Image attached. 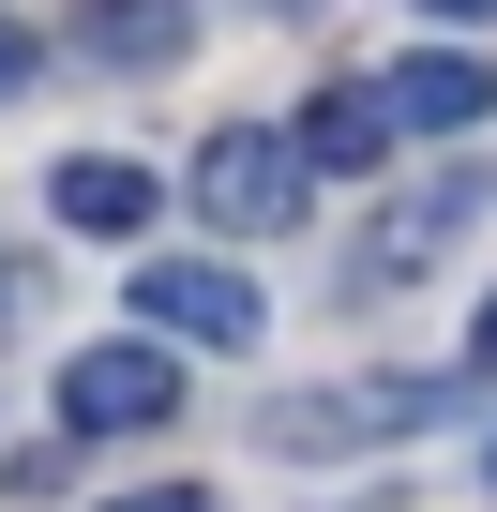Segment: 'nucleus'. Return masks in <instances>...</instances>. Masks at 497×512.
<instances>
[{
  "label": "nucleus",
  "instance_id": "obj_11",
  "mask_svg": "<svg viewBox=\"0 0 497 512\" xmlns=\"http://www.w3.org/2000/svg\"><path fill=\"white\" fill-rule=\"evenodd\" d=\"M467 377H497V287H482V317H467Z\"/></svg>",
  "mask_w": 497,
  "mask_h": 512
},
{
  "label": "nucleus",
  "instance_id": "obj_10",
  "mask_svg": "<svg viewBox=\"0 0 497 512\" xmlns=\"http://www.w3.org/2000/svg\"><path fill=\"white\" fill-rule=\"evenodd\" d=\"M106 512H226L211 482H136V497H106Z\"/></svg>",
  "mask_w": 497,
  "mask_h": 512
},
{
  "label": "nucleus",
  "instance_id": "obj_3",
  "mask_svg": "<svg viewBox=\"0 0 497 512\" xmlns=\"http://www.w3.org/2000/svg\"><path fill=\"white\" fill-rule=\"evenodd\" d=\"M482 211H497V166H482V151H452L437 181H407V196L362 226V272H377V287H422V272H437V256H452Z\"/></svg>",
  "mask_w": 497,
  "mask_h": 512
},
{
  "label": "nucleus",
  "instance_id": "obj_9",
  "mask_svg": "<svg viewBox=\"0 0 497 512\" xmlns=\"http://www.w3.org/2000/svg\"><path fill=\"white\" fill-rule=\"evenodd\" d=\"M151 196H166L151 166H121V151H91V166H61V196H46V211H61L76 241H136V226H151Z\"/></svg>",
  "mask_w": 497,
  "mask_h": 512
},
{
  "label": "nucleus",
  "instance_id": "obj_8",
  "mask_svg": "<svg viewBox=\"0 0 497 512\" xmlns=\"http://www.w3.org/2000/svg\"><path fill=\"white\" fill-rule=\"evenodd\" d=\"M76 46H91L106 76H166V61L196 46V0H76Z\"/></svg>",
  "mask_w": 497,
  "mask_h": 512
},
{
  "label": "nucleus",
  "instance_id": "obj_7",
  "mask_svg": "<svg viewBox=\"0 0 497 512\" xmlns=\"http://www.w3.org/2000/svg\"><path fill=\"white\" fill-rule=\"evenodd\" d=\"M302 166H332V181H377V166H407V136H392L377 76H347V91H317V106H302Z\"/></svg>",
  "mask_w": 497,
  "mask_h": 512
},
{
  "label": "nucleus",
  "instance_id": "obj_13",
  "mask_svg": "<svg viewBox=\"0 0 497 512\" xmlns=\"http://www.w3.org/2000/svg\"><path fill=\"white\" fill-rule=\"evenodd\" d=\"M422 16H497V0H422Z\"/></svg>",
  "mask_w": 497,
  "mask_h": 512
},
{
  "label": "nucleus",
  "instance_id": "obj_12",
  "mask_svg": "<svg viewBox=\"0 0 497 512\" xmlns=\"http://www.w3.org/2000/svg\"><path fill=\"white\" fill-rule=\"evenodd\" d=\"M31 61H46V46H31V31H0V91H31Z\"/></svg>",
  "mask_w": 497,
  "mask_h": 512
},
{
  "label": "nucleus",
  "instance_id": "obj_2",
  "mask_svg": "<svg viewBox=\"0 0 497 512\" xmlns=\"http://www.w3.org/2000/svg\"><path fill=\"white\" fill-rule=\"evenodd\" d=\"M181 181H196V211H211L226 241H272V226H302V181H317V166H302V136H272V121H226V136H196Z\"/></svg>",
  "mask_w": 497,
  "mask_h": 512
},
{
  "label": "nucleus",
  "instance_id": "obj_6",
  "mask_svg": "<svg viewBox=\"0 0 497 512\" xmlns=\"http://www.w3.org/2000/svg\"><path fill=\"white\" fill-rule=\"evenodd\" d=\"M377 106H392V136H467V121L497 106V76H482L467 46H422V61L377 76Z\"/></svg>",
  "mask_w": 497,
  "mask_h": 512
},
{
  "label": "nucleus",
  "instance_id": "obj_1",
  "mask_svg": "<svg viewBox=\"0 0 497 512\" xmlns=\"http://www.w3.org/2000/svg\"><path fill=\"white\" fill-rule=\"evenodd\" d=\"M422 422H452V377H317V392H272V407H257V437H272L287 467H317V452H392V437H422Z\"/></svg>",
  "mask_w": 497,
  "mask_h": 512
},
{
  "label": "nucleus",
  "instance_id": "obj_5",
  "mask_svg": "<svg viewBox=\"0 0 497 512\" xmlns=\"http://www.w3.org/2000/svg\"><path fill=\"white\" fill-rule=\"evenodd\" d=\"M136 332L151 347H257V287L211 272V256H151L136 272Z\"/></svg>",
  "mask_w": 497,
  "mask_h": 512
},
{
  "label": "nucleus",
  "instance_id": "obj_4",
  "mask_svg": "<svg viewBox=\"0 0 497 512\" xmlns=\"http://www.w3.org/2000/svg\"><path fill=\"white\" fill-rule=\"evenodd\" d=\"M166 407H181V347H151V332L61 362V437H151Z\"/></svg>",
  "mask_w": 497,
  "mask_h": 512
}]
</instances>
